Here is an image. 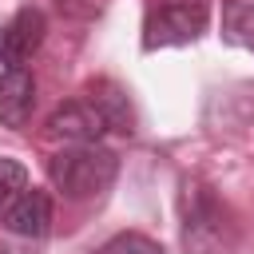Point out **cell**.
<instances>
[{
	"label": "cell",
	"instance_id": "6da1fadb",
	"mask_svg": "<svg viewBox=\"0 0 254 254\" xmlns=\"http://www.w3.org/2000/svg\"><path fill=\"white\" fill-rule=\"evenodd\" d=\"M179 242L187 254H234L242 242L230 206L198 179H187L179 190Z\"/></svg>",
	"mask_w": 254,
	"mask_h": 254
},
{
	"label": "cell",
	"instance_id": "7a4b0ae2",
	"mask_svg": "<svg viewBox=\"0 0 254 254\" xmlns=\"http://www.w3.org/2000/svg\"><path fill=\"white\" fill-rule=\"evenodd\" d=\"M119 175V155L99 147V143H83V147H64L48 159V179L52 187L71 198V202H87L99 198L103 190H111Z\"/></svg>",
	"mask_w": 254,
	"mask_h": 254
},
{
	"label": "cell",
	"instance_id": "3957f363",
	"mask_svg": "<svg viewBox=\"0 0 254 254\" xmlns=\"http://www.w3.org/2000/svg\"><path fill=\"white\" fill-rule=\"evenodd\" d=\"M206 24H210V4L206 0H163L143 20V52L194 44L206 32Z\"/></svg>",
	"mask_w": 254,
	"mask_h": 254
},
{
	"label": "cell",
	"instance_id": "277c9868",
	"mask_svg": "<svg viewBox=\"0 0 254 254\" xmlns=\"http://www.w3.org/2000/svg\"><path fill=\"white\" fill-rule=\"evenodd\" d=\"M48 135H52V139H64V143H71V147H83V143H99V139L107 135V123H103V115L95 111V103H91L87 95H79V99L60 103V107L48 115Z\"/></svg>",
	"mask_w": 254,
	"mask_h": 254
},
{
	"label": "cell",
	"instance_id": "5b68a950",
	"mask_svg": "<svg viewBox=\"0 0 254 254\" xmlns=\"http://www.w3.org/2000/svg\"><path fill=\"white\" fill-rule=\"evenodd\" d=\"M44 32H48L44 12L32 8V4H24L8 24H0V64H8V67H24V64L40 52Z\"/></svg>",
	"mask_w": 254,
	"mask_h": 254
},
{
	"label": "cell",
	"instance_id": "8992f818",
	"mask_svg": "<svg viewBox=\"0 0 254 254\" xmlns=\"http://www.w3.org/2000/svg\"><path fill=\"white\" fill-rule=\"evenodd\" d=\"M0 222H4V230H8L12 238H24V242L48 238V234H52V198H48V190L28 187V190L0 214Z\"/></svg>",
	"mask_w": 254,
	"mask_h": 254
},
{
	"label": "cell",
	"instance_id": "52a82bcc",
	"mask_svg": "<svg viewBox=\"0 0 254 254\" xmlns=\"http://www.w3.org/2000/svg\"><path fill=\"white\" fill-rule=\"evenodd\" d=\"M36 111V75L28 67L0 71V127L20 131Z\"/></svg>",
	"mask_w": 254,
	"mask_h": 254
},
{
	"label": "cell",
	"instance_id": "ba28073f",
	"mask_svg": "<svg viewBox=\"0 0 254 254\" xmlns=\"http://www.w3.org/2000/svg\"><path fill=\"white\" fill-rule=\"evenodd\" d=\"M83 95L95 103V111L103 115L107 131H119V135H131V131H135V111H131V99H127V91H123L115 79H91Z\"/></svg>",
	"mask_w": 254,
	"mask_h": 254
},
{
	"label": "cell",
	"instance_id": "9c48e42d",
	"mask_svg": "<svg viewBox=\"0 0 254 254\" xmlns=\"http://www.w3.org/2000/svg\"><path fill=\"white\" fill-rule=\"evenodd\" d=\"M218 36H222V44H230V48L254 52V4H250V0H222Z\"/></svg>",
	"mask_w": 254,
	"mask_h": 254
},
{
	"label": "cell",
	"instance_id": "30bf717a",
	"mask_svg": "<svg viewBox=\"0 0 254 254\" xmlns=\"http://www.w3.org/2000/svg\"><path fill=\"white\" fill-rule=\"evenodd\" d=\"M24 190H28V171H24V163L0 155V214H4Z\"/></svg>",
	"mask_w": 254,
	"mask_h": 254
},
{
	"label": "cell",
	"instance_id": "8fae6325",
	"mask_svg": "<svg viewBox=\"0 0 254 254\" xmlns=\"http://www.w3.org/2000/svg\"><path fill=\"white\" fill-rule=\"evenodd\" d=\"M95 254H167L155 238H147V234H139V230H123V234H115V238H107Z\"/></svg>",
	"mask_w": 254,
	"mask_h": 254
},
{
	"label": "cell",
	"instance_id": "7c38bea8",
	"mask_svg": "<svg viewBox=\"0 0 254 254\" xmlns=\"http://www.w3.org/2000/svg\"><path fill=\"white\" fill-rule=\"evenodd\" d=\"M0 254H32L28 246H0Z\"/></svg>",
	"mask_w": 254,
	"mask_h": 254
}]
</instances>
